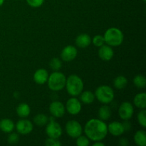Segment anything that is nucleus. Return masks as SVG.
I'll return each mask as SVG.
<instances>
[{"mask_svg":"<svg viewBox=\"0 0 146 146\" xmlns=\"http://www.w3.org/2000/svg\"><path fill=\"white\" fill-rule=\"evenodd\" d=\"M86 136L93 141H102L108 134V125L100 119H91L84 128Z\"/></svg>","mask_w":146,"mask_h":146,"instance_id":"obj_1","label":"nucleus"},{"mask_svg":"<svg viewBox=\"0 0 146 146\" xmlns=\"http://www.w3.org/2000/svg\"><path fill=\"white\" fill-rule=\"evenodd\" d=\"M67 92L71 96H78L84 89V82L79 76L71 75L68 77L66 82Z\"/></svg>","mask_w":146,"mask_h":146,"instance_id":"obj_2","label":"nucleus"},{"mask_svg":"<svg viewBox=\"0 0 146 146\" xmlns=\"http://www.w3.org/2000/svg\"><path fill=\"white\" fill-rule=\"evenodd\" d=\"M104 41L110 46H118L123 41V34L117 28H110L105 32Z\"/></svg>","mask_w":146,"mask_h":146,"instance_id":"obj_3","label":"nucleus"},{"mask_svg":"<svg viewBox=\"0 0 146 146\" xmlns=\"http://www.w3.org/2000/svg\"><path fill=\"white\" fill-rule=\"evenodd\" d=\"M48 86L51 91H58L66 86V78L64 74L58 71H54L48 78Z\"/></svg>","mask_w":146,"mask_h":146,"instance_id":"obj_4","label":"nucleus"},{"mask_svg":"<svg viewBox=\"0 0 146 146\" xmlns=\"http://www.w3.org/2000/svg\"><path fill=\"white\" fill-rule=\"evenodd\" d=\"M95 96L99 102L108 104L112 102L114 98L113 90L108 86H101L97 88Z\"/></svg>","mask_w":146,"mask_h":146,"instance_id":"obj_5","label":"nucleus"},{"mask_svg":"<svg viewBox=\"0 0 146 146\" xmlns=\"http://www.w3.org/2000/svg\"><path fill=\"white\" fill-rule=\"evenodd\" d=\"M66 131L68 136L73 138H77L82 134L83 129L81 124L76 121H69L66 125Z\"/></svg>","mask_w":146,"mask_h":146,"instance_id":"obj_6","label":"nucleus"},{"mask_svg":"<svg viewBox=\"0 0 146 146\" xmlns=\"http://www.w3.org/2000/svg\"><path fill=\"white\" fill-rule=\"evenodd\" d=\"M46 133L48 138L58 139L62 135V128L59 123L54 121H51L48 123H47Z\"/></svg>","mask_w":146,"mask_h":146,"instance_id":"obj_7","label":"nucleus"},{"mask_svg":"<svg viewBox=\"0 0 146 146\" xmlns=\"http://www.w3.org/2000/svg\"><path fill=\"white\" fill-rule=\"evenodd\" d=\"M134 109L132 104L129 102H123L120 106L118 109V113L121 119L124 121H128L132 118L133 115Z\"/></svg>","mask_w":146,"mask_h":146,"instance_id":"obj_8","label":"nucleus"},{"mask_svg":"<svg viewBox=\"0 0 146 146\" xmlns=\"http://www.w3.org/2000/svg\"><path fill=\"white\" fill-rule=\"evenodd\" d=\"M32 123L27 119H21L16 124V129L17 132L21 135H27L33 131Z\"/></svg>","mask_w":146,"mask_h":146,"instance_id":"obj_9","label":"nucleus"},{"mask_svg":"<svg viewBox=\"0 0 146 146\" xmlns=\"http://www.w3.org/2000/svg\"><path fill=\"white\" fill-rule=\"evenodd\" d=\"M77 54H78V51L75 46L71 45L67 46L64 47V49L61 51V59L66 62H70L75 59Z\"/></svg>","mask_w":146,"mask_h":146,"instance_id":"obj_10","label":"nucleus"},{"mask_svg":"<svg viewBox=\"0 0 146 146\" xmlns=\"http://www.w3.org/2000/svg\"><path fill=\"white\" fill-rule=\"evenodd\" d=\"M65 106L59 101H54L49 106V111L55 118H61L65 113Z\"/></svg>","mask_w":146,"mask_h":146,"instance_id":"obj_11","label":"nucleus"},{"mask_svg":"<svg viewBox=\"0 0 146 146\" xmlns=\"http://www.w3.org/2000/svg\"><path fill=\"white\" fill-rule=\"evenodd\" d=\"M66 110L71 115H77L81 111V104L76 98H71L66 102Z\"/></svg>","mask_w":146,"mask_h":146,"instance_id":"obj_12","label":"nucleus"},{"mask_svg":"<svg viewBox=\"0 0 146 146\" xmlns=\"http://www.w3.org/2000/svg\"><path fill=\"white\" fill-rule=\"evenodd\" d=\"M113 50L109 45H103L98 50V56L102 60L110 61L113 56Z\"/></svg>","mask_w":146,"mask_h":146,"instance_id":"obj_13","label":"nucleus"},{"mask_svg":"<svg viewBox=\"0 0 146 146\" xmlns=\"http://www.w3.org/2000/svg\"><path fill=\"white\" fill-rule=\"evenodd\" d=\"M108 132H109L113 136H120L125 132V131L121 123L114 121L108 125Z\"/></svg>","mask_w":146,"mask_h":146,"instance_id":"obj_14","label":"nucleus"},{"mask_svg":"<svg viewBox=\"0 0 146 146\" xmlns=\"http://www.w3.org/2000/svg\"><path fill=\"white\" fill-rule=\"evenodd\" d=\"M48 78V71L44 68H40L36 71L34 75V80L37 84L42 85L47 82Z\"/></svg>","mask_w":146,"mask_h":146,"instance_id":"obj_15","label":"nucleus"},{"mask_svg":"<svg viewBox=\"0 0 146 146\" xmlns=\"http://www.w3.org/2000/svg\"><path fill=\"white\" fill-rule=\"evenodd\" d=\"M91 37L86 34H80L76 38V44L80 48H86L91 44Z\"/></svg>","mask_w":146,"mask_h":146,"instance_id":"obj_16","label":"nucleus"},{"mask_svg":"<svg viewBox=\"0 0 146 146\" xmlns=\"http://www.w3.org/2000/svg\"><path fill=\"white\" fill-rule=\"evenodd\" d=\"M14 129V123L11 120L4 118L0 121V130L2 132L9 133Z\"/></svg>","mask_w":146,"mask_h":146,"instance_id":"obj_17","label":"nucleus"},{"mask_svg":"<svg viewBox=\"0 0 146 146\" xmlns=\"http://www.w3.org/2000/svg\"><path fill=\"white\" fill-rule=\"evenodd\" d=\"M134 104L136 107L141 109H145L146 108V94L141 93L137 94L134 98Z\"/></svg>","mask_w":146,"mask_h":146,"instance_id":"obj_18","label":"nucleus"},{"mask_svg":"<svg viewBox=\"0 0 146 146\" xmlns=\"http://www.w3.org/2000/svg\"><path fill=\"white\" fill-rule=\"evenodd\" d=\"M98 118L101 121H107L111 116V110L109 106L105 105L101 106L98 110Z\"/></svg>","mask_w":146,"mask_h":146,"instance_id":"obj_19","label":"nucleus"},{"mask_svg":"<svg viewBox=\"0 0 146 146\" xmlns=\"http://www.w3.org/2000/svg\"><path fill=\"white\" fill-rule=\"evenodd\" d=\"M31 112V109L28 104H20L17 108V113L21 118H26L29 116Z\"/></svg>","mask_w":146,"mask_h":146,"instance_id":"obj_20","label":"nucleus"},{"mask_svg":"<svg viewBox=\"0 0 146 146\" xmlns=\"http://www.w3.org/2000/svg\"><path fill=\"white\" fill-rule=\"evenodd\" d=\"M134 141L139 146L146 145V133L145 131H138L134 135Z\"/></svg>","mask_w":146,"mask_h":146,"instance_id":"obj_21","label":"nucleus"},{"mask_svg":"<svg viewBox=\"0 0 146 146\" xmlns=\"http://www.w3.org/2000/svg\"><path fill=\"white\" fill-rule=\"evenodd\" d=\"M81 101L85 104H92L95 99V94H93L91 91H86L84 92L81 93Z\"/></svg>","mask_w":146,"mask_h":146,"instance_id":"obj_22","label":"nucleus"},{"mask_svg":"<svg viewBox=\"0 0 146 146\" xmlns=\"http://www.w3.org/2000/svg\"><path fill=\"white\" fill-rule=\"evenodd\" d=\"M128 84V80L123 76H119L114 79L113 85L117 89H123Z\"/></svg>","mask_w":146,"mask_h":146,"instance_id":"obj_23","label":"nucleus"},{"mask_svg":"<svg viewBox=\"0 0 146 146\" xmlns=\"http://www.w3.org/2000/svg\"><path fill=\"white\" fill-rule=\"evenodd\" d=\"M34 123L38 126H44L48 122V118L44 114H38L34 118Z\"/></svg>","mask_w":146,"mask_h":146,"instance_id":"obj_24","label":"nucleus"},{"mask_svg":"<svg viewBox=\"0 0 146 146\" xmlns=\"http://www.w3.org/2000/svg\"><path fill=\"white\" fill-rule=\"evenodd\" d=\"M133 84L137 88H143L146 86L145 77L143 75H138L133 79Z\"/></svg>","mask_w":146,"mask_h":146,"instance_id":"obj_25","label":"nucleus"},{"mask_svg":"<svg viewBox=\"0 0 146 146\" xmlns=\"http://www.w3.org/2000/svg\"><path fill=\"white\" fill-rule=\"evenodd\" d=\"M49 66L53 71H58L61 69V66H62V63H61V61L59 58H53L50 61Z\"/></svg>","mask_w":146,"mask_h":146,"instance_id":"obj_26","label":"nucleus"},{"mask_svg":"<svg viewBox=\"0 0 146 146\" xmlns=\"http://www.w3.org/2000/svg\"><path fill=\"white\" fill-rule=\"evenodd\" d=\"M138 121L140 125L143 128L146 126V111L143 109L138 114Z\"/></svg>","mask_w":146,"mask_h":146,"instance_id":"obj_27","label":"nucleus"},{"mask_svg":"<svg viewBox=\"0 0 146 146\" xmlns=\"http://www.w3.org/2000/svg\"><path fill=\"white\" fill-rule=\"evenodd\" d=\"M90 141L89 138L88 137L83 136V135H80L77 138L76 140V145L78 146H88L89 145Z\"/></svg>","mask_w":146,"mask_h":146,"instance_id":"obj_28","label":"nucleus"},{"mask_svg":"<svg viewBox=\"0 0 146 146\" xmlns=\"http://www.w3.org/2000/svg\"><path fill=\"white\" fill-rule=\"evenodd\" d=\"M92 42L94 44V46L97 47H101V46H103L105 43L104 41V38L103 36L101 35H96L94 37L92 40Z\"/></svg>","mask_w":146,"mask_h":146,"instance_id":"obj_29","label":"nucleus"},{"mask_svg":"<svg viewBox=\"0 0 146 146\" xmlns=\"http://www.w3.org/2000/svg\"><path fill=\"white\" fill-rule=\"evenodd\" d=\"M19 141V136L17 133H11L7 138V142L11 145H15Z\"/></svg>","mask_w":146,"mask_h":146,"instance_id":"obj_30","label":"nucleus"},{"mask_svg":"<svg viewBox=\"0 0 146 146\" xmlns=\"http://www.w3.org/2000/svg\"><path fill=\"white\" fill-rule=\"evenodd\" d=\"M45 145L47 146H61L62 143L56 138H48V139L46 140Z\"/></svg>","mask_w":146,"mask_h":146,"instance_id":"obj_31","label":"nucleus"},{"mask_svg":"<svg viewBox=\"0 0 146 146\" xmlns=\"http://www.w3.org/2000/svg\"><path fill=\"white\" fill-rule=\"evenodd\" d=\"M27 4L31 7L34 8H36V7H39L44 4V0H27Z\"/></svg>","mask_w":146,"mask_h":146,"instance_id":"obj_32","label":"nucleus"},{"mask_svg":"<svg viewBox=\"0 0 146 146\" xmlns=\"http://www.w3.org/2000/svg\"><path fill=\"white\" fill-rule=\"evenodd\" d=\"M123 124V126L124 128V131H130L131 129V123L128 122L127 121H125V122H124Z\"/></svg>","mask_w":146,"mask_h":146,"instance_id":"obj_33","label":"nucleus"},{"mask_svg":"<svg viewBox=\"0 0 146 146\" xmlns=\"http://www.w3.org/2000/svg\"><path fill=\"white\" fill-rule=\"evenodd\" d=\"M119 144L121 146H127L128 145V140H127L126 138H121V139L120 140Z\"/></svg>","mask_w":146,"mask_h":146,"instance_id":"obj_34","label":"nucleus"},{"mask_svg":"<svg viewBox=\"0 0 146 146\" xmlns=\"http://www.w3.org/2000/svg\"><path fill=\"white\" fill-rule=\"evenodd\" d=\"M93 146H104V143H101V141H95V143L93 144Z\"/></svg>","mask_w":146,"mask_h":146,"instance_id":"obj_35","label":"nucleus"},{"mask_svg":"<svg viewBox=\"0 0 146 146\" xmlns=\"http://www.w3.org/2000/svg\"><path fill=\"white\" fill-rule=\"evenodd\" d=\"M4 0H0V6H1L3 4H4Z\"/></svg>","mask_w":146,"mask_h":146,"instance_id":"obj_36","label":"nucleus"},{"mask_svg":"<svg viewBox=\"0 0 146 146\" xmlns=\"http://www.w3.org/2000/svg\"><path fill=\"white\" fill-rule=\"evenodd\" d=\"M143 1L144 2H145V1H146V0H143Z\"/></svg>","mask_w":146,"mask_h":146,"instance_id":"obj_37","label":"nucleus"}]
</instances>
